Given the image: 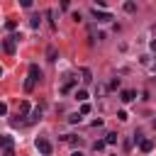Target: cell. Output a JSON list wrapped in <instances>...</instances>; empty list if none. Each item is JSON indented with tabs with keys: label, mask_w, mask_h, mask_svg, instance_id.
Masks as SVG:
<instances>
[{
	"label": "cell",
	"mask_w": 156,
	"mask_h": 156,
	"mask_svg": "<svg viewBox=\"0 0 156 156\" xmlns=\"http://www.w3.org/2000/svg\"><path fill=\"white\" fill-rule=\"evenodd\" d=\"M117 139H119V136H117L115 132H110V134L105 136V144H117Z\"/></svg>",
	"instance_id": "4fadbf2b"
},
{
	"label": "cell",
	"mask_w": 156,
	"mask_h": 156,
	"mask_svg": "<svg viewBox=\"0 0 156 156\" xmlns=\"http://www.w3.org/2000/svg\"><path fill=\"white\" fill-rule=\"evenodd\" d=\"M39 80H41V71H39V66H37V63H32V66H29V78H27V83H24V90L29 93Z\"/></svg>",
	"instance_id": "6da1fadb"
},
{
	"label": "cell",
	"mask_w": 156,
	"mask_h": 156,
	"mask_svg": "<svg viewBox=\"0 0 156 156\" xmlns=\"http://www.w3.org/2000/svg\"><path fill=\"white\" fill-rule=\"evenodd\" d=\"M80 76H83V83H90V80H93V73H90V68H80Z\"/></svg>",
	"instance_id": "9c48e42d"
},
{
	"label": "cell",
	"mask_w": 156,
	"mask_h": 156,
	"mask_svg": "<svg viewBox=\"0 0 156 156\" xmlns=\"http://www.w3.org/2000/svg\"><path fill=\"white\" fill-rule=\"evenodd\" d=\"M139 149H141L144 154H151V149H154V141H151V139H141V141H139Z\"/></svg>",
	"instance_id": "277c9868"
},
{
	"label": "cell",
	"mask_w": 156,
	"mask_h": 156,
	"mask_svg": "<svg viewBox=\"0 0 156 156\" xmlns=\"http://www.w3.org/2000/svg\"><path fill=\"white\" fill-rule=\"evenodd\" d=\"M54 10H46V17H49V24H51V29H56V22H54Z\"/></svg>",
	"instance_id": "5bb4252c"
},
{
	"label": "cell",
	"mask_w": 156,
	"mask_h": 156,
	"mask_svg": "<svg viewBox=\"0 0 156 156\" xmlns=\"http://www.w3.org/2000/svg\"><path fill=\"white\" fill-rule=\"evenodd\" d=\"M29 24H32V27H39V15H32V17H29Z\"/></svg>",
	"instance_id": "ac0fdd59"
},
{
	"label": "cell",
	"mask_w": 156,
	"mask_h": 156,
	"mask_svg": "<svg viewBox=\"0 0 156 156\" xmlns=\"http://www.w3.org/2000/svg\"><path fill=\"white\" fill-rule=\"evenodd\" d=\"M71 156H83V154H80V151H73V154H71Z\"/></svg>",
	"instance_id": "cb8c5ba5"
},
{
	"label": "cell",
	"mask_w": 156,
	"mask_h": 156,
	"mask_svg": "<svg viewBox=\"0 0 156 156\" xmlns=\"http://www.w3.org/2000/svg\"><path fill=\"white\" fill-rule=\"evenodd\" d=\"M0 76H2V66H0Z\"/></svg>",
	"instance_id": "d4e9b609"
},
{
	"label": "cell",
	"mask_w": 156,
	"mask_h": 156,
	"mask_svg": "<svg viewBox=\"0 0 156 156\" xmlns=\"http://www.w3.org/2000/svg\"><path fill=\"white\" fill-rule=\"evenodd\" d=\"M88 112H90V105L83 102V105H80V115H88Z\"/></svg>",
	"instance_id": "ffe728a7"
},
{
	"label": "cell",
	"mask_w": 156,
	"mask_h": 156,
	"mask_svg": "<svg viewBox=\"0 0 156 156\" xmlns=\"http://www.w3.org/2000/svg\"><path fill=\"white\" fill-rule=\"evenodd\" d=\"M80 117H83L80 112H73V115H68V122H71V124H76V122H80Z\"/></svg>",
	"instance_id": "9a60e30c"
},
{
	"label": "cell",
	"mask_w": 156,
	"mask_h": 156,
	"mask_svg": "<svg viewBox=\"0 0 156 156\" xmlns=\"http://www.w3.org/2000/svg\"><path fill=\"white\" fill-rule=\"evenodd\" d=\"M5 27H7V29H10V32H12V29H15V27H17V22H15V20H7V22H5Z\"/></svg>",
	"instance_id": "d6986e66"
},
{
	"label": "cell",
	"mask_w": 156,
	"mask_h": 156,
	"mask_svg": "<svg viewBox=\"0 0 156 156\" xmlns=\"http://www.w3.org/2000/svg\"><path fill=\"white\" fill-rule=\"evenodd\" d=\"M34 146H37V151L41 154V156H51V141L46 139V136H37V141H34Z\"/></svg>",
	"instance_id": "7a4b0ae2"
},
{
	"label": "cell",
	"mask_w": 156,
	"mask_h": 156,
	"mask_svg": "<svg viewBox=\"0 0 156 156\" xmlns=\"http://www.w3.org/2000/svg\"><path fill=\"white\" fill-rule=\"evenodd\" d=\"M29 112V102H20V112H17V117H24Z\"/></svg>",
	"instance_id": "8fae6325"
},
{
	"label": "cell",
	"mask_w": 156,
	"mask_h": 156,
	"mask_svg": "<svg viewBox=\"0 0 156 156\" xmlns=\"http://www.w3.org/2000/svg\"><path fill=\"white\" fill-rule=\"evenodd\" d=\"M93 149H95V151H102V149H105V141H95Z\"/></svg>",
	"instance_id": "44dd1931"
},
{
	"label": "cell",
	"mask_w": 156,
	"mask_h": 156,
	"mask_svg": "<svg viewBox=\"0 0 156 156\" xmlns=\"http://www.w3.org/2000/svg\"><path fill=\"white\" fill-rule=\"evenodd\" d=\"M124 12H129V15H132V12H136V2H132V0H129V2H124Z\"/></svg>",
	"instance_id": "7c38bea8"
},
{
	"label": "cell",
	"mask_w": 156,
	"mask_h": 156,
	"mask_svg": "<svg viewBox=\"0 0 156 156\" xmlns=\"http://www.w3.org/2000/svg\"><path fill=\"white\" fill-rule=\"evenodd\" d=\"M93 15H95V20H98V22H110V20H112V15H110V12H105V10H100V12H98V10L93 7Z\"/></svg>",
	"instance_id": "3957f363"
},
{
	"label": "cell",
	"mask_w": 156,
	"mask_h": 156,
	"mask_svg": "<svg viewBox=\"0 0 156 156\" xmlns=\"http://www.w3.org/2000/svg\"><path fill=\"white\" fill-rule=\"evenodd\" d=\"M76 100L85 102V100H88V90H83V88H80V90H76Z\"/></svg>",
	"instance_id": "30bf717a"
},
{
	"label": "cell",
	"mask_w": 156,
	"mask_h": 156,
	"mask_svg": "<svg viewBox=\"0 0 156 156\" xmlns=\"http://www.w3.org/2000/svg\"><path fill=\"white\" fill-rule=\"evenodd\" d=\"M73 85H76V80H66V83H63V88H61V93H68Z\"/></svg>",
	"instance_id": "2e32d148"
},
{
	"label": "cell",
	"mask_w": 156,
	"mask_h": 156,
	"mask_svg": "<svg viewBox=\"0 0 156 156\" xmlns=\"http://www.w3.org/2000/svg\"><path fill=\"white\" fill-rule=\"evenodd\" d=\"M12 146V136H7V134H0V149L5 151V149H10Z\"/></svg>",
	"instance_id": "52a82bcc"
},
{
	"label": "cell",
	"mask_w": 156,
	"mask_h": 156,
	"mask_svg": "<svg viewBox=\"0 0 156 156\" xmlns=\"http://www.w3.org/2000/svg\"><path fill=\"white\" fill-rule=\"evenodd\" d=\"M39 117H41V107H37V110L32 112V117H29V122H37Z\"/></svg>",
	"instance_id": "e0dca14e"
},
{
	"label": "cell",
	"mask_w": 156,
	"mask_h": 156,
	"mask_svg": "<svg viewBox=\"0 0 156 156\" xmlns=\"http://www.w3.org/2000/svg\"><path fill=\"white\" fill-rule=\"evenodd\" d=\"M56 56H58V51H56V46H49V49H46V58H49V61L54 63V61H56Z\"/></svg>",
	"instance_id": "ba28073f"
},
{
	"label": "cell",
	"mask_w": 156,
	"mask_h": 156,
	"mask_svg": "<svg viewBox=\"0 0 156 156\" xmlns=\"http://www.w3.org/2000/svg\"><path fill=\"white\" fill-rule=\"evenodd\" d=\"M2 49H5L7 54H15V37H10V39H5V41H2Z\"/></svg>",
	"instance_id": "5b68a950"
},
{
	"label": "cell",
	"mask_w": 156,
	"mask_h": 156,
	"mask_svg": "<svg viewBox=\"0 0 156 156\" xmlns=\"http://www.w3.org/2000/svg\"><path fill=\"white\" fill-rule=\"evenodd\" d=\"M134 95H136L134 90H122V93H119V100H122V102H132Z\"/></svg>",
	"instance_id": "8992f818"
},
{
	"label": "cell",
	"mask_w": 156,
	"mask_h": 156,
	"mask_svg": "<svg viewBox=\"0 0 156 156\" xmlns=\"http://www.w3.org/2000/svg\"><path fill=\"white\" fill-rule=\"evenodd\" d=\"M0 115H7V105L5 102H0Z\"/></svg>",
	"instance_id": "603a6c76"
},
{
	"label": "cell",
	"mask_w": 156,
	"mask_h": 156,
	"mask_svg": "<svg viewBox=\"0 0 156 156\" xmlns=\"http://www.w3.org/2000/svg\"><path fill=\"white\" fill-rule=\"evenodd\" d=\"M2 156H15V151H12V146H10V149H5V151H2Z\"/></svg>",
	"instance_id": "7402d4cb"
}]
</instances>
